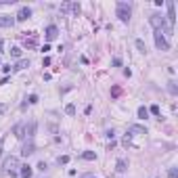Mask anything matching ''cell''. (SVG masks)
I'll return each instance as SVG.
<instances>
[{"instance_id": "6da1fadb", "label": "cell", "mask_w": 178, "mask_h": 178, "mask_svg": "<svg viewBox=\"0 0 178 178\" xmlns=\"http://www.w3.org/2000/svg\"><path fill=\"white\" fill-rule=\"evenodd\" d=\"M149 23L153 25V29H161V32L165 29V34H164V36H172V29H168V28H165V17H164V15L153 13V15L149 17Z\"/></svg>"}, {"instance_id": "7a4b0ae2", "label": "cell", "mask_w": 178, "mask_h": 178, "mask_svg": "<svg viewBox=\"0 0 178 178\" xmlns=\"http://www.w3.org/2000/svg\"><path fill=\"white\" fill-rule=\"evenodd\" d=\"M117 17H120V21L122 23H128L130 21V13H132V8L128 2H117Z\"/></svg>"}, {"instance_id": "3957f363", "label": "cell", "mask_w": 178, "mask_h": 178, "mask_svg": "<svg viewBox=\"0 0 178 178\" xmlns=\"http://www.w3.org/2000/svg\"><path fill=\"white\" fill-rule=\"evenodd\" d=\"M165 7H168V19H165V21H168V25H165V28L174 32V23H176V4H174L172 0H168Z\"/></svg>"}, {"instance_id": "277c9868", "label": "cell", "mask_w": 178, "mask_h": 178, "mask_svg": "<svg viewBox=\"0 0 178 178\" xmlns=\"http://www.w3.org/2000/svg\"><path fill=\"white\" fill-rule=\"evenodd\" d=\"M155 46L161 50V53H165V50H170V42L165 40V36H164V32L161 29H155Z\"/></svg>"}, {"instance_id": "5b68a950", "label": "cell", "mask_w": 178, "mask_h": 178, "mask_svg": "<svg viewBox=\"0 0 178 178\" xmlns=\"http://www.w3.org/2000/svg\"><path fill=\"white\" fill-rule=\"evenodd\" d=\"M17 168H19V159L15 157V155L7 157V159H4V164H2V170H4V172H15Z\"/></svg>"}, {"instance_id": "8992f818", "label": "cell", "mask_w": 178, "mask_h": 178, "mask_svg": "<svg viewBox=\"0 0 178 178\" xmlns=\"http://www.w3.org/2000/svg\"><path fill=\"white\" fill-rule=\"evenodd\" d=\"M29 17H32V8L29 7H21L19 13L15 15V21H28Z\"/></svg>"}, {"instance_id": "52a82bcc", "label": "cell", "mask_w": 178, "mask_h": 178, "mask_svg": "<svg viewBox=\"0 0 178 178\" xmlns=\"http://www.w3.org/2000/svg\"><path fill=\"white\" fill-rule=\"evenodd\" d=\"M57 36H59V28H57V25H48V28H46V36H44L46 42H53Z\"/></svg>"}, {"instance_id": "ba28073f", "label": "cell", "mask_w": 178, "mask_h": 178, "mask_svg": "<svg viewBox=\"0 0 178 178\" xmlns=\"http://www.w3.org/2000/svg\"><path fill=\"white\" fill-rule=\"evenodd\" d=\"M34 153H36L34 143H32V140H28V143L23 145V149H21V155H23V157H29V155H34Z\"/></svg>"}, {"instance_id": "9c48e42d", "label": "cell", "mask_w": 178, "mask_h": 178, "mask_svg": "<svg viewBox=\"0 0 178 178\" xmlns=\"http://www.w3.org/2000/svg\"><path fill=\"white\" fill-rule=\"evenodd\" d=\"M15 25V17L11 15H0V28H13Z\"/></svg>"}, {"instance_id": "30bf717a", "label": "cell", "mask_w": 178, "mask_h": 178, "mask_svg": "<svg viewBox=\"0 0 178 178\" xmlns=\"http://www.w3.org/2000/svg\"><path fill=\"white\" fill-rule=\"evenodd\" d=\"M36 128H38V124H36V120H32V122L28 124V128H25V134H28L29 140H32V138L36 136Z\"/></svg>"}, {"instance_id": "8fae6325", "label": "cell", "mask_w": 178, "mask_h": 178, "mask_svg": "<svg viewBox=\"0 0 178 178\" xmlns=\"http://www.w3.org/2000/svg\"><path fill=\"white\" fill-rule=\"evenodd\" d=\"M13 134H15V138H25V126H23V124H17V126H15L13 128Z\"/></svg>"}, {"instance_id": "7c38bea8", "label": "cell", "mask_w": 178, "mask_h": 178, "mask_svg": "<svg viewBox=\"0 0 178 178\" xmlns=\"http://www.w3.org/2000/svg\"><path fill=\"white\" fill-rule=\"evenodd\" d=\"M29 34H32L29 38H28V36H23V46L34 48V46H36V34H34V32H29Z\"/></svg>"}, {"instance_id": "4fadbf2b", "label": "cell", "mask_w": 178, "mask_h": 178, "mask_svg": "<svg viewBox=\"0 0 178 178\" xmlns=\"http://www.w3.org/2000/svg\"><path fill=\"white\" fill-rule=\"evenodd\" d=\"M29 67V61L28 59H19V61H17V65H15V71H23V69H28Z\"/></svg>"}, {"instance_id": "5bb4252c", "label": "cell", "mask_w": 178, "mask_h": 178, "mask_svg": "<svg viewBox=\"0 0 178 178\" xmlns=\"http://www.w3.org/2000/svg\"><path fill=\"white\" fill-rule=\"evenodd\" d=\"M19 168H21V176H23V178H32L34 170H32L29 165H19Z\"/></svg>"}, {"instance_id": "9a60e30c", "label": "cell", "mask_w": 178, "mask_h": 178, "mask_svg": "<svg viewBox=\"0 0 178 178\" xmlns=\"http://www.w3.org/2000/svg\"><path fill=\"white\" fill-rule=\"evenodd\" d=\"M115 170L120 172V174L128 170V164H126V159H117V164H115Z\"/></svg>"}, {"instance_id": "2e32d148", "label": "cell", "mask_w": 178, "mask_h": 178, "mask_svg": "<svg viewBox=\"0 0 178 178\" xmlns=\"http://www.w3.org/2000/svg\"><path fill=\"white\" fill-rule=\"evenodd\" d=\"M82 159H86V161H94V159H96V153H94V151H84V153H82Z\"/></svg>"}, {"instance_id": "e0dca14e", "label": "cell", "mask_w": 178, "mask_h": 178, "mask_svg": "<svg viewBox=\"0 0 178 178\" xmlns=\"http://www.w3.org/2000/svg\"><path fill=\"white\" fill-rule=\"evenodd\" d=\"M130 134H147L145 126H130Z\"/></svg>"}, {"instance_id": "ac0fdd59", "label": "cell", "mask_w": 178, "mask_h": 178, "mask_svg": "<svg viewBox=\"0 0 178 178\" xmlns=\"http://www.w3.org/2000/svg\"><path fill=\"white\" fill-rule=\"evenodd\" d=\"M138 117H140V120H147V117H149V109H147V107H138Z\"/></svg>"}, {"instance_id": "d6986e66", "label": "cell", "mask_w": 178, "mask_h": 178, "mask_svg": "<svg viewBox=\"0 0 178 178\" xmlns=\"http://www.w3.org/2000/svg\"><path fill=\"white\" fill-rule=\"evenodd\" d=\"M65 113H67V115H75V105H65Z\"/></svg>"}, {"instance_id": "ffe728a7", "label": "cell", "mask_w": 178, "mask_h": 178, "mask_svg": "<svg viewBox=\"0 0 178 178\" xmlns=\"http://www.w3.org/2000/svg\"><path fill=\"white\" fill-rule=\"evenodd\" d=\"M11 57L19 59V57H21V48H19V46H13V48H11Z\"/></svg>"}, {"instance_id": "44dd1931", "label": "cell", "mask_w": 178, "mask_h": 178, "mask_svg": "<svg viewBox=\"0 0 178 178\" xmlns=\"http://www.w3.org/2000/svg\"><path fill=\"white\" fill-rule=\"evenodd\" d=\"M71 11V2H63L61 4V13H69Z\"/></svg>"}, {"instance_id": "7402d4cb", "label": "cell", "mask_w": 178, "mask_h": 178, "mask_svg": "<svg viewBox=\"0 0 178 178\" xmlns=\"http://www.w3.org/2000/svg\"><path fill=\"white\" fill-rule=\"evenodd\" d=\"M136 48L140 50V53H147V46H145V42H143V40H136Z\"/></svg>"}, {"instance_id": "603a6c76", "label": "cell", "mask_w": 178, "mask_h": 178, "mask_svg": "<svg viewBox=\"0 0 178 178\" xmlns=\"http://www.w3.org/2000/svg\"><path fill=\"white\" fill-rule=\"evenodd\" d=\"M168 178H178V170L176 168H170V170H168Z\"/></svg>"}, {"instance_id": "cb8c5ba5", "label": "cell", "mask_w": 178, "mask_h": 178, "mask_svg": "<svg viewBox=\"0 0 178 178\" xmlns=\"http://www.w3.org/2000/svg\"><path fill=\"white\" fill-rule=\"evenodd\" d=\"M149 113H153V115H159V107H157V105H151V107H149Z\"/></svg>"}, {"instance_id": "d4e9b609", "label": "cell", "mask_w": 178, "mask_h": 178, "mask_svg": "<svg viewBox=\"0 0 178 178\" xmlns=\"http://www.w3.org/2000/svg\"><path fill=\"white\" fill-rule=\"evenodd\" d=\"M28 103H29V105H36V103H38V94H29Z\"/></svg>"}, {"instance_id": "484cf974", "label": "cell", "mask_w": 178, "mask_h": 178, "mask_svg": "<svg viewBox=\"0 0 178 178\" xmlns=\"http://www.w3.org/2000/svg\"><path fill=\"white\" fill-rule=\"evenodd\" d=\"M59 164H69V155H61V157H59Z\"/></svg>"}, {"instance_id": "4316f807", "label": "cell", "mask_w": 178, "mask_h": 178, "mask_svg": "<svg viewBox=\"0 0 178 178\" xmlns=\"http://www.w3.org/2000/svg\"><path fill=\"white\" fill-rule=\"evenodd\" d=\"M113 65H115V67H120V65H122V59H120V57H115V59H113Z\"/></svg>"}, {"instance_id": "83f0119b", "label": "cell", "mask_w": 178, "mask_h": 178, "mask_svg": "<svg viewBox=\"0 0 178 178\" xmlns=\"http://www.w3.org/2000/svg\"><path fill=\"white\" fill-rule=\"evenodd\" d=\"M7 109H8L7 105H4V103H0V115H2V113H4V111H7Z\"/></svg>"}, {"instance_id": "f1b7e54d", "label": "cell", "mask_w": 178, "mask_h": 178, "mask_svg": "<svg viewBox=\"0 0 178 178\" xmlns=\"http://www.w3.org/2000/svg\"><path fill=\"white\" fill-rule=\"evenodd\" d=\"M2 71L4 74H11V65H2Z\"/></svg>"}, {"instance_id": "f546056e", "label": "cell", "mask_w": 178, "mask_h": 178, "mask_svg": "<svg viewBox=\"0 0 178 178\" xmlns=\"http://www.w3.org/2000/svg\"><path fill=\"white\" fill-rule=\"evenodd\" d=\"M38 170L44 172V170H46V164H44V161H40V164H38Z\"/></svg>"}, {"instance_id": "4dcf8cb0", "label": "cell", "mask_w": 178, "mask_h": 178, "mask_svg": "<svg viewBox=\"0 0 178 178\" xmlns=\"http://www.w3.org/2000/svg\"><path fill=\"white\" fill-rule=\"evenodd\" d=\"M2 149H4V138L0 140V155H2Z\"/></svg>"}, {"instance_id": "1f68e13d", "label": "cell", "mask_w": 178, "mask_h": 178, "mask_svg": "<svg viewBox=\"0 0 178 178\" xmlns=\"http://www.w3.org/2000/svg\"><path fill=\"white\" fill-rule=\"evenodd\" d=\"M2 46H4V40H0V53H2Z\"/></svg>"}]
</instances>
